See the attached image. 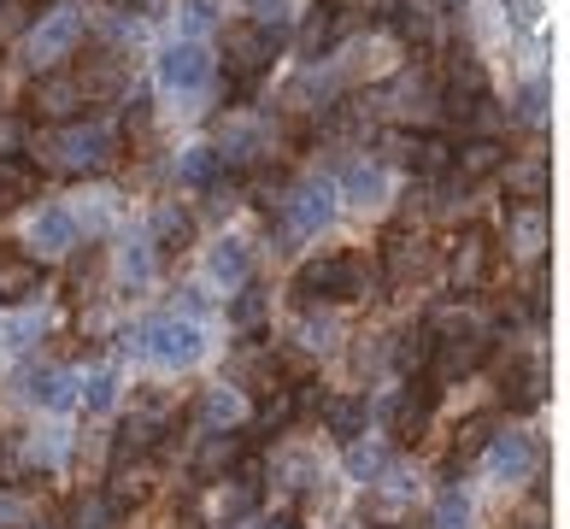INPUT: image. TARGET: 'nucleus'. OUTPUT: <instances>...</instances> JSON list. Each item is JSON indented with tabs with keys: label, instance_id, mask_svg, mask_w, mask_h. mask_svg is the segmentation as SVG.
I'll list each match as a JSON object with an SVG mask.
<instances>
[{
	"label": "nucleus",
	"instance_id": "f257e3e1",
	"mask_svg": "<svg viewBox=\"0 0 570 529\" xmlns=\"http://www.w3.org/2000/svg\"><path fill=\"white\" fill-rule=\"evenodd\" d=\"M59 172H71V177H89V172H107L112 154H118V136H112V124H66L59 136H48V147H41Z\"/></svg>",
	"mask_w": 570,
	"mask_h": 529
},
{
	"label": "nucleus",
	"instance_id": "f03ea898",
	"mask_svg": "<svg viewBox=\"0 0 570 529\" xmlns=\"http://www.w3.org/2000/svg\"><path fill=\"white\" fill-rule=\"evenodd\" d=\"M130 342H136L147 359H159V365H195V359H200V330L188 324L183 312H177V317H147Z\"/></svg>",
	"mask_w": 570,
	"mask_h": 529
},
{
	"label": "nucleus",
	"instance_id": "7ed1b4c3",
	"mask_svg": "<svg viewBox=\"0 0 570 529\" xmlns=\"http://www.w3.org/2000/svg\"><path fill=\"white\" fill-rule=\"evenodd\" d=\"M77 41H82V12H77V7H53V12L30 30V59H36V71H53L59 59H71Z\"/></svg>",
	"mask_w": 570,
	"mask_h": 529
},
{
	"label": "nucleus",
	"instance_id": "20e7f679",
	"mask_svg": "<svg viewBox=\"0 0 570 529\" xmlns=\"http://www.w3.org/2000/svg\"><path fill=\"white\" fill-rule=\"evenodd\" d=\"M271 30H259V25H229L224 30V66H229V77H242V82H253L265 66H271Z\"/></svg>",
	"mask_w": 570,
	"mask_h": 529
},
{
	"label": "nucleus",
	"instance_id": "39448f33",
	"mask_svg": "<svg viewBox=\"0 0 570 529\" xmlns=\"http://www.w3.org/2000/svg\"><path fill=\"white\" fill-rule=\"evenodd\" d=\"M294 288H301V301H347V294L358 288V259H347V253H335V259H312Z\"/></svg>",
	"mask_w": 570,
	"mask_h": 529
},
{
	"label": "nucleus",
	"instance_id": "423d86ee",
	"mask_svg": "<svg viewBox=\"0 0 570 529\" xmlns=\"http://www.w3.org/2000/svg\"><path fill=\"white\" fill-rule=\"evenodd\" d=\"M535 464H541V448H535V435H530V430L489 435V471H494L500 482H523V477H535Z\"/></svg>",
	"mask_w": 570,
	"mask_h": 529
},
{
	"label": "nucleus",
	"instance_id": "0eeeda50",
	"mask_svg": "<svg viewBox=\"0 0 570 529\" xmlns=\"http://www.w3.org/2000/svg\"><path fill=\"white\" fill-rule=\"evenodd\" d=\"M330 212H335V188L330 183H301L283 200V224H288V236H312V229L330 224Z\"/></svg>",
	"mask_w": 570,
	"mask_h": 529
},
{
	"label": "nucleus",
	"instance_id": "6e6552de",
	"mask_svg": "<svg viewBox=\"0 0 570 529\" xmlns=\"http://www.w3.org/2000/svg\"><path fill=\"white\" fill-rule=\"evenodd\" d=\"M206 77H213V59H206L200 41H171V48L159 53V82L165 89H200Z\"/></svg>",
	"mask_w": 570,
	"mask_h": 529
},
{
	"label": "nucleus",
	"instance_id": "1a4fd4ad",
	"mask_svg": "<svg viewBox=\"0 0 570 529\" xmlns=\"http://www.w3.org/2000/svg\"><path fill=\"white\" fill-rule=\"evenodd\" d=\"M36 294H41V265L24 247H0V301L24 306V301H36Z\"/></svg>",
	"mask_w": 570,
	"mask_h": 529
},
{
	"label": "nucleus",
	"instance_id": "9d476101",
	"mask_svg": "<svg viewBox=\"0 0 570 529\" xmlns=\"http://www.w3.org/2000/svg\"><path fill=\"white\" fill-rule=\"evenodd\" d=\"M505 183H512V200H547L553 188V165H547V147H523V154L505 165Z\"/></svg>",
	"mask_w": 570,
	"mask_h": 529
},
{
	"label": "nucleus",
	"instance_id": "9b49d317",
	"mask_svg": "<svg viewBox=\"0 0 570 529\" xmlns=\"http://www.w3.org/2000/svg\"><path fill=\"white\" fill-rule=\"evenodd\" d=\"M448 277H453V288H476L489 277V236H482V229H464V242L453 247Z\"/></svg>",
	"mask_w": 570,
	"mask_h": 529
},
{
	"label": "nucleus",
	"instance_id": "f8f14e48",
	"mask_svg": "<svg viewBox=\"0 0 570 529\" xmlns=\"http://www.w3.org/2000/svg\"><path fill=\"white\" fill-rule=\"evenodd\" d=\"M159 448V418L154 412H136V418H124V430L112 441V464H130L141 453H154Z\"/></svg>",
	"mask_w": 570,
	"mask_h": 529
},
{
	"label": "nucleus",
	"instance_id": "ddd939ff",
	"mask_svg": "<svg viewBox=\"0 0 570 529\" xmlns=\"http://www.w3.org/2000/svg\"><path fill=\"white\" fill-rule=\"evenodd\" d=\"M482 347H489V342H482V330L476 335H453V342H435V353H430L435 376H441V383H448V376H464L482 359Z\"/></svg>",
	"mask_w": 570,
	"mask_h": 529
},
{
	"label": "nucleus",
	"instance_id": "4468645a",
	"mask_svg": "<svg viewBox=\"0 0 570 529\" xmlns=\"http://www.w3.org/2000/svg\"><path fill=\"white\" fill-rule=\"evenodd\" d=\"M82 106V82L77 77H41L36 82V112L41 118H71Z\"/></svg>",
	"mask_w": 570,
	"mask_h": 529
},
{
	"label": "nucleus",
	"instance_id": "2eb2a0df",
	"mask_svg": "<svg viewBox=\"0 0 570 529\" xmlns=\"http://www.w3.org/2000/svg\"><path fill=\"white\" fill-rule=\"evenodd\" d=\"M236 459H242V435L218 430V435H213V441H206V448H200L195 471H200L206 482H218V477H229V471H236Z\"/></svg>",
	"mask_w": 570,
	"mask_h": 529
},
{
	"label": "nucleus",
	"instance_id": "dca6fc26",
	"mask_svg": "<svg viewBox=\"0 0 570 529\" xmlns=\"http://www.w3.org/2000/svg\"><path fill=\"white\" fill-rule=\"evenodd\" d=\"M512 242L530 253V259H541V247H547V212L535 200H518L512 206Z\"/></svg>",
	"mask_w": 570,
	"mask_h": 529
},
{
	"label": "nucleus",
	"instance_id": "f3484780",
	"mask_svg": "<svg viewBox=\"0 0 570 529\" xmlns=\"http://www.w3.org/2000/svg\"><path fill=\"white\" fill-rule=\"evenodd\" d=\"M505 165V147L500 141H471L464 154H453V172L464 177V183H476V177H494Z\"/></svg>",
	"mask_w": 570,
	"mask_h": 529
},
{
	"label": "nucleus",
	"instance_id": "a211bd4d",
	"mask_svg": "<svg viewBox=\"0 0 570 529\" xmlns=\"http://www.w3.org/2000/svg\"><path fill=\"white\" fill-rule=\"evenodd\" d=\"M30 242L41 247V253H71V242H77V224H71V212H41L36 218V229H30Z\"/></svg>",
	"mask_w": 570,
	"mask_h": 529
},
{
	"label": "nucleus",
	"instance_id": "6ab92c4d",
	"mask_svg": "<svg viewBox=\"0 0 570 529\" xmlns=\"http://www.w3.org/2000/svg\"><path fill=\"white\" fill-rule=\"evenodd\" d=\"M24 394L41 400V406H71V371H59V365L30 371V376H24Z\"/></svg>",
	"mask_w": 570,
	"mask_h": 529
},
{
	"label": "nucleus",
	"instance_id": "aec40b11",
	"mask_svg": "<svg viewBox=\"0 0 570 529\" xmlns=\"http://www.w3.org/2000/svg\"><path fill=\"white\" fill-rule=\"evenodd\" d=\"M259 147H265L259 124H236V130L224 136V147H213V154H218V165H253V159H259Z\"/></svg>",
	"mask_w": 570,
	"mask_h": 529
},
{
	"label": "nucleus",
	"instance_id": "412c9836",
	"mask_svg": "<svg viewBox=\"0 0 570 529\" xmlns=\"http://www.w3.org/2000/svg\"><path fill=\"white\" fill-rule=\"evenodd\" d=\"M36 195V172L24 159H0V212H12V206H24Z\"/></svg>",
	"mask_w": 570,
	"mask_h": 529
},
{
	"label": "nucleus",
	"instance_id": "4be33fe9",
	"mask_svg": "<svg viewBox=\"0 0 570 529\" xmlns=\"http://www.w3.org/2000/svg\"><path fill=\"white\" fill-rule=\"evenodd\" d=\"M430 406H435V389H406V400H400V412H394V435L400 441H417Z\"/></svg>",
	"mask_w": 570,
	"mask_h": 529
},
{
	"label": "nucleus",
	"instance_id": "5701e85b",
	"mask_svg": "<svg viewBox=\"0 0 570 529\" xmlns=\"http://www.w3.org/2000/svg\"><path fill=\"white\" fill-rule=\"evenodd\" d=\"M335 36H342V12H335V7H318V12L306 18V30H301V53H306V59H318Z\"/></svg>",
	"mask_w": 570,
	"mask_h": 529
},
{
	"label": "nucleus",
	"instance_id": "b1692460",
	"mask_svg": "<svg viewBox=\"0 0 570 529\" xmlns=\"http://www.w3.org/2000/svg\"><path fill=\"white\" fill-rule=\"evenodd\" d=\"M547 394V371L535 365H518V371H505V400H512V406H535V400Z\"/></svg>",
	"mask_w": 570,
	"mask_h": 529
},
{
	"label": "nucleus",
	"instance_id": "393cba45",
	"mask_svg": "<svg viewBox=\"0 0 570 529\" xmlns=\"http://www.w3.org/2000/svg\"><path fill=\"white\" fill-rule=\"evenodd\" d=\"M213 277L229 283V288H242V283H247V247H242L236 236H224V242L213 247Z\"/></svg>",
	"mask_w": 570,
	"mask_h": 529
},
{
	"label": "nucleus",
	"instance_id": "a878e982",
	"mask_svg": "<svg viewBox=\"0 0 570 529\" xmlns=\"http://www.w3.org/2000/svg\"><path fill=\"white\" fill-rule=\"evenodd\" d=\"M342 195H347V200H376V195H383V165L353 159L347 172H342Z\"/></svg>",
	"mask_w": 570,
	"mask_h": 529
},
{
	"label": "nucleus",
	"instance_id": "bb28decb",
	"mask_svg": "<svg viewBox=\"0 0 570 529\" xmlns=\"http://www.w3.org/2000/svg\"><path fill=\"white\" fill-rule=\"evenodd\" d=\"M394 100H400L394 112H406V118H412V112H430V106H435V82L417 77V71H406V77L394 82Z\"/></svg>",
	"mask_w": 570,
	"mask_h": 529
},
{
	"label": "nucleus",
	"instance_id": "cd10ccee",
	"mask_svg": "<svg viewBox=\"0 0 570 529\" xmlns=\"http://www.w3.org/2000/svg\"><path fill=\"white\" fill-rule=\"evenodd\" d=\"M430 353H435L430 324H424V330H406V335L394 342V365H400V371H424V365H430Z\"/></svg>",
	"mask_w": 570,
	"mask_h": 529
},
{
	"label": "nucleus",
	"instance_id": "c85d7f7f",
	"mask_svg": "<svg viewBox=\"0 0 570 529\" xmlns=\"http://www.w3.org/2000/svg\"><path fill=\"white\" fill-rule=\"evenodd\" d=\"M406 165H412V172H424V177H435V172H448V165H453V147L441 136H424V141L406 147Z\"/></svg>",
	"mask_w": 570,
	"mask_h": 529
},
{
	"label": "nucleus",
	"instance_id": "c756f323",
	"mask_svg": "<svg viewBox=\"0 0 570 529\" xmlns=\"http://www.w3.org/2000/svg\"><path fill=\"white\" fill-rule=\"evenodd\" d=\"M236 418H242V394L236 389H213L200 400V423H206V430H229Z\"/></svg>",
	"mask_w": 570,
	"mask_h": 529
},
{
	"label": "nucleus",
	"instance_id": "7c9ffc66",
	"mask_svg": "<svg viewBox=\"0 0 570 529\" xmlns=\"http://www.w3.org/2000/svg\"><path fill=\"white\" fill-rule=\"evenodd\" d=\"M141 494H147V471H130V464H112V489H107L112 512H124V506H136Z\"/></svg>",
	"mask_w": 570,
	"mask_h": 529
},
{
	"label": "nucleus",
	"instance_id": "2f4dec72",
	"mask_svg": "<svg viewBox=\"0 0 570 529\" xmlns=\"http://www.w3.org/2000/svg\"><path fill=\"white\" fill-rule=\"evenodd\" d=\"M383 464H389V448H383V441H353V448H347V471H353L358 482H371L376 471H383Z\"/></svg>",
	"mask_w": 570,
	"mask_h": 529
},
{
	"label": "nucleus",
	"instance_id": "473e14b6",
	"mask_svg": "<svg viewBox=\"0 0 570 529\" xmlns=\"http://www.w3.org/2000/svg\"><path fill=\"white\" fill-rule=\"evenodd\" d=\"M324 418H330V435L353 441V435H358V423H365V400H330Z\"/></svg>",
	"mask_w": 570,
	"mask_h": 529
},
{
	"label": "nucleus",
	"instance_id": "72a5a7b5",
	"mask_svg": "<svg viewBox=\"0 0 570 529\" xmlns=\"http://www.w3.org/2000/svg\"><path fill=\"white\" fill-rule=\"evenodd\" d=\"M412 271H424V247L406 242V236H394V242H389V277H394V283H406Z\"/></svg>",
	"mask_w": 570,
	"mask_h": 529
},
{
	"label": "nucleus",
	"instance_id": "f704fd0d",
	"mask_svg": "<svg viewBox=\"0 0 570 529\" xmlns=\"http://www.w3.org/2000/svg\"><path fill=\"white\" fill-rule=\"evenodd\" d=\"M188 236H195V224H188V212H177V206H165L159 218H154V242H159V247H183Z\"/></svg>",
	"mask_w": 570,
	"mask_h": 529
},
{
	"label": "nucleus",
	"instance_id": "c9c22d12",
	"mask_svg": "<svg viewBox=\"0 0 570 529\" xmlns=\"http://www.w3.org/2000/svg\"><path fill=\"white\" fill-rule=\"evenodd\" d=\"M112 523V500L107 494H82L71 506V529H107Z\"/></svg>",
	"mask_w": 570,
	"mask_h": 529
},
{
	"label": "nucleus",
	"instance_id": "e433bc0d",
	"mask_svg": "<svg viewBox=\"0 0 570 529\" xmlns=\"http://www.w3.org/2000/svg\"><path fill=\"white\" fill-rule=\"evenodd\" d=\"M489 435H494V418H464V423H459V441H453V453H459V459H471V453H482V448H489Z\"/></svg>",
	"mask_w": 570,
	"mask_h": 529
},
{
	"label": "nucleus",
	"instance_id": "4c0bfd02",
	"mask_svg": "<svg viewBox=\"0 0 570 529\" xmlns=\"http://www.w3.org/2000/svg\"><path fill=\"white\" fill-rule=\"evenodd\" d=\"M183 177L206 188V183L218 177V154H213V147H188V154H183Z\"/></svg>",
	"mask_w": 570,
	"mask_h": 529
},
{
	"label": "nucleus",
	"instance_id": "58836bf2",
	"mask_svg": "<svg viewBox=\"0 0 570 529\" xmlns=\"http://www.w3.org/2000/svg\"><path fill=\"white\" fill-rule=\"evenodd\" d=\"M464 523H471V506H464L459 489H448L435 500V529H464Z\"/></svg>",
	"mask_w": 570,
	"mask_h": 529
},
{
	"label": "nucleus",
	"instance_id": "ea45409f",
	"mask_svg": "<svg viewBox=\"0 0 570 529\" xmlns=\"http://www.w3.org/2000/svg\"><path fill=\"white\" fill-rule=\"evenodd\" d=\"M518 124H530V130L547 124V89H541V82H530V89L518 95Z\"/></svg>",
	"mask_w": 570,
	"mask_h": 529
},
{
	"label": "nucleus",
	"instance_id": "a19ab883",
	"mask_svg": "<svg viewBox=\"0 0 570 529\" xmlns=\"http://www.w3.org/2000/svg\"><path fill=\"white\" fill-rule=\"evenodd\" d=\"M112 394H118V376H112V371H95L89 383H82V400H89V412H107V406H112Z\"/></svg>",
	"mask_w": 570,
	"mask_h": 529
},
{
	"label": "nucleus",
	"instance_id": "79ce46f5",
	"mask_svg": "<svg viewBox=\"0 0 570 529\" xmlns=\"http://www.w3.org/2000/svg\"><path fill=\"white\" fill-rule=\"evenodd\" d=\"M124 283H147V271H154V253H147V242H130L124 247Z\"/></svg>",
	"mask_w": 570,
	"mask_h": 529
},
{
	"label": "nucleus",
	"instance_id": "37998d69",
	"mask_svg": "<svg viewBox=\"0 0 570 529\" xmlns=\"http://www.w3.org/2000/svg\"><path fill=\"white\" fill-rule=\"evenodd\" d=\"M30 7H36V0H0V41L30 25Z\"/></svg>",
	"mask_w": 570,
	"mask_h": 529
},
{
	"label": "nucleus",
	"instance_id": "c03bdc74",
	"mask_svg": "<svg viewBox=\"0 0 570 529\" xmlns=\"http://www.w3.org/2000/svg\"><path fill=\"white\" fill-rule=\"evenodd\" d=\"M218 18V0H183V30H206Z\"/></svg>",
	"mask_w": 570,
	"mask_h": 529
},
{
	"label": "nucleus",
	"instance_id": "a18cd8bd",
	"mask_svg": "<svg viewBox=\"0 0 570 529\" xmlns=\"http://www.w3.org/2000/svg\"><path fill=\"white\" fill-rule=\"evenodd\" d=\"M259 317H265V294H259V288H242V301H236V324H242V330H253Z\"/></svg>",
	"mask_w": 570,
	"mask_h": 529
},
{
	"label": "nucleus",
	"instance_id": "49530a36",
	"mask_svg": "<svg viewBox=\"0 0 570 529\" xmlns=\"http://www.w3.org/2000/svg\"><path fill=\"white\" fill-rule=\"evenodd\" d=\"M288 412H294V400H288V394H271L265 406H259V430H277V423H288Z\"/></svg>",
	"mask_w": 570,
	"mask_h": 529
},
{
	"label": "nucleus",
	"instance_id": "de8ad7c7",
	"mask_svg": "<svg viewBox=\"0 0 570 529\" xmlns=\"http://www.w3.org/2000/svg\"><path fill=\"white\" fill-rule=\"evenodd\" d=\"M283 7H288V0H253V12H259L253 25H259V30H271V25H277V30H283V18H288Z\"/></svg>",
	"mask_w": 570,
	"mask_h": 529
},
{
	"label": "nucleus",
	"instance_id": "09e8293b",
	"mask_svg": "<svg viewBox=\"0 0 570 529\" xmlns=\"http://www.w3.org/2000/svg\"><path fill=\"white\" fill-rule=\"evenodd\" d=\"M18 147H24V124H18V118H0V159H12Z\"/></svg>",
	"mask_w": 570,
	"mask_h": 529
},
{
	"label": "nucleus",
	"instance_id": "8fccbe9b",
	"mask_svg": "<svg viewBox=\"0 0 570 529\" xmlns=\"http://www.w3.org/2000/svg\"><path fill=\"white\" fill-rule=\"evenodd\" d=\"M36 330H41L36 317H18V324L7 330V347H30V342H36Z\"/></svg>",
	"mask_w": 570,
	"mask_h": 529
},
{
	"label": "nucleus",
	"instance_id": "3c124183",
	"mask_svg": "<svg viewBox=\"0 0 570 529\" xmlns=\"http://www.w3.org/2000/svg\"><path fill=\"white\" fill-rule=\"evenodd\" d=\"M259 529H294V518H271V523H259Z\"/></svg>",
	"mask_w": 570,
	"mask_h": 529
},
{
	"label": "nucleus",
	"instance_id": "603ef678",
	"mask_svg": "<svg viewBox=\"0 0 570 529\" xmlns=\"http://www.w3.org/2000/svg\"><path fill=\"white\" fill-rule=\"evenodd\" d=\"M435 7H441V12H453V7H459V0H435Z\"/></svg>",
	"mask_w": 570,
	"mask_h": 529
},
{
	"label": "nucleus",
	"instance_id": "864d4df0",
	"mask_svg": "<svg viewBox=\"0 0 570 529\" xmlns=\"http://www.w3.org/2000/svg\"><path fill=\"white\" fill-rule=\"evenodd\" d=\"M118 7H136V0H118Z\"/></svg>",
	"mask_w": 570,
	"mask_h": 529
}]
</instances>
